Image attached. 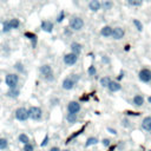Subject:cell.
I'll return each instance as SVG.
<instances>
[{"instance_id": "obj_1", "label": "cell", "mask_w": 151, "mask_h": 151, "mask_svg": "<svg viewBox=\"0 0 151 151\" xmlns=\"http://www.w3.org/2000/svg\"><path fill=\"white\" fill-rule=\"evenodd\" d=\"M39 71H40V74L44 77V79L46 81H53L54 80V73H53V68H52L51 65H48V64L41 65Z\"/></svg>"}, {"instance_id": "obj_2", "label": "cell", "mask_w": 151, "mask_h": 151, "mask_svg": "<svg viewBox=\"0 0 151 151\" xmlns=\"http://www.w3.org/2000/svg\"><path fill=\"white\" fill-rule=\"evenodd\" d=\"M28 118L34 120V122H39L42 118V110L39 106H31L28 110Z\"/></svg>"}, {"instance_id": "obj_3", "label": "cell", "mask_w": 151, "mask_h": 151, "mask_svg": "<svg viewBox=\"0 0 151 151\" xmlns=\"http://www.w3.org/2000/svg\"><path fill=\"white\" fill-rule=\"evenodd\" d=\"M68 26L73 31H80L84 27V20L80 17H72L68 21Z\"/></svg>"}, {"instance_id": "obj_4", "label": "cell", "mask_w": 151, "mask_h": 151, "mask_svg": "<svg viewBox=\"0 0 151 151\" xmlns=\"http://www.w3.org/2000/svg\"><path fill=\"white\" fill-rule=\"evenodd\" d=\"M5 83L8 86V88H15L19 83V76L15 73H8L5 77Z\"/></svg>"}, {"instance_id": "obj_5", "label": "cell", "mask_w": 151, "mask_h": 151, "mask_svg": "<svg viewBox=\"0 0 151 151\" xmlns=\"http://www.w3.org/2000/svg\"><path fill=\"white\" fill-rule=\"evenodd\" d=\"M15 119L19 122H26L28 119V112L25 107H18L15 110Z\"/></svg>"}, {"instance_id": "obj_6", "label": "cell", "mask_w": 151, "mask_h": 151, "mask_svg": "<svg viewBox=\"0 0 151 151\" xmlns=\"http://www.w3.org/2000/svg\"><path fill=\"white\" fill-rule=\"evenodd\" d=\"M138 78L143 83H150L151 81V70H149L146 67L142 68L138 73Z\"/></svg>"}, {"instance_id": "obj_7", "label": "cell", "mask_w": 151, "mask_h": 151, "mask_svg": "<svg viewBox=\"0 0 151 151\" xmlns=\"http://www.w3.org/2000/svg\"><path fill=\"white\" fill-rule=\"evenodd\" d=\"M81 110V105L79 101H76V100H72L67 104V113H74V114H78Z\"/></svg>"}, {"instance_id": "obj_8", "label": "cell", "mask_w": 151, "mask_h": 151, "mask_svg": "<svg viewBox=\"0 0 151 151\" xmlns=\"http://www.w3.org/2000/svg\"><path fill=\"white\" fill-rule=\"evenodd\" d=\"M78 61V55H76L74 53H67L64 55V64L66 66H73Z\"/></svg>"}, {"instance_id": "obj_9", "label": "cell", "mask_w": 151, "mask_h": 151, "mask_svg": "<svg viewBox=\"0 0 151 151\" xmlns=\"http://www.w3.org/2000/svg\"><path fill=\"white\" fill-rule=\"evenodd\" d=\"M77 83L71 78V76L70 77H66L64 80H63V84H61V87L64 88V90H66V91H70V90H72L73 87H74V85H76Z\"/></svg>"}, {"instance_id": "obj_10", "label": "cell", "mask_w": 151, "mask_h": 151, "mask_svg": "<svg viewBox=\"0 0 151 151\" xmlns=\"http://www.w3.org/2000/svg\"><path fill=\"white\" fill-rule=\"evenodd\" d=\"M124 35H125V31H124L122 27H114V28H112V34H111V37H112L114 40H120V39L124 38Z\"/></svg>"}, {"instance_id": "obj_11", "label": "cell", "mask_w": 151, "mask_h": 151, "mask_svg": "<svg viewBox=\"0 0 151 151\" xmlns=\"http://www.w3.org/2000/svg\"><path fill=\"white\" fill-rule=\"evenodd\" d=\"M142 129L146 132H151V116H147L142 120Z\"/></svg>"}, {"instance_id": "obj_12", "label": "cell", "mask_w": 151, "mask_h": 151, "mask_svg": "<svg viewBox=\"0 0 151 151\" xmlns=\"http://www.w3.org/2000/svg\"><path fill=\"white\" fill-rule=\"evenodd\" d=\"M107 88H109V91H110V92H118V91H120V88H122V85L119 84V81H114V80H111V83L109 84Z\"/></svg>"}, {"instance_id": "obj_13", "label": "cell", "mask_w": 151, "mask_h": 151, "mask_svg": "<svg viewBox=\"0 0 151 151\" xmlns=\"http://www.w3.org/2000/svg\"><path fill=\"white\" fill-rule=\"evenodd\" d=\"M41 28H42L45 32L51 33V32L53 31V22L50 21V20H44V21L41 22Z\"/></svg>"}, {"instance_id": "obj_14", "label": "cell", "mask_w": 151, "mask_h": 151, "mask_svg": "<svg viewBox=\"0 0 151 151\" xmlns=\"http://www.w3.org/2000/svg\"><path fill=\"white\" fill-rule=\"evenodd\" d=\"M144 101H145V99H144V97L142 96V94H136L134 97H133V99H132V104L134 105V106H143L144 105Z\"/></svg>"}, {"instance_id": "obj_15", "label": "cell", "mask_w": 151, "mask_h": 151, "mask_svg": "<svg viewBox=\"0 0 151 151\" xmlns=\"http://www.w3.org/2000/svg\"><path fill=\"white\" fill-rule=\"evenodd\" d=\"M100 7H101V4H100L99 0H91V1L88 2V8H90L92 12H97V11H99Z\"/></svg>"}, {"instance_id": "obj_16", "label": "cell", "mask_w": 151, "mask_h": 151, "mask_svg": "<svg viewBox=\"0 0 151 151\" xmlns=\"http://www.w3.org/2000/svg\"><path fill=\"white\" fill-rule=\"evenodd\" d=\"M81 50H83V46H81L79 42L73 41V42L71 44V51H72V53H74L76 55H79L80 52H81Z\"/></svg>"}, {"instance_id": "obj_17", "label": "cell", "mask_w": 151, "mask_h": 151, "mask_svg": "<svg viewBox=\"0 0 151 151\" xmlns=\"http://www.w3.org/2000/svg\"><path fill=\"white\" fill-rule=\"evenodd\" d=\"M6 96L7 97H9V98H18L19 96H20V90L18 88V87H15V88H8V91L6 92Z\"/></svg>"}, {"instance_id": "obj_18", "label": "cell", "mask_w": 151, "mask_h": 151, "mask_svg": "<svg viewBox=\"0 0 151 151\" xmlns=\"http://www.w3.org/2000/svg\"><path fill=\"white\" fill-rule=\"evenodd\" d=\"M99 143V139L97 137H88L85 142V147H90V146H93V145H97Z\"/></svg>"}, {"instance_id": "obj_19", "label": "cell", "mask_w": 151, "mask_h": 151, "mask_svg": "<svg viewBox=\"0 0 151 151\" xmlns=\"http://www.w3.org/2000/svg\"><path fill=\"white\" fill-rule=\"evenodd\" d=\"M100 34H101L103 37H105V38L111 37V34H112V27H111V26H104V27L100 29Z\"/></svg>"}, {"instance_id": "obj_20", "label": "cell", "mask_w": 151, "mask_h": 151, "mask_svg": "<svg viewBox=\"0 0 151 151\" xmlns=\"http://www.w3.org/2000/svg\"><path fill=\"white\" fill-rule=\"evenodd\" d=\"M25 37H27V38L31 40V42H32V46H33V47H35V46H37L38 38H37V35H35L34 33H32V32H26V33H25Z\"/></svg>"}, {"instance_id": "obj_21", "label": "cell", "mask_w": 151, "mask_h": 151, "mask_svg": "<svg viewBox=\"0 0 151 151\" xmlns=\"http://www.w3.org/2000/svg\"><path fill=\"white\" fill-rule=\"evenodd\" d=\"M66 122L70 124H76L78 122V114L74 113H67L66 114Z\"/></svg>"}, {"instance_id": "obj_22", "label": "cell", "mask_w": 151, "mask_h": 151, "mask_svg": "<svg viewBox=\"0 0 151 151\" xmlns=\"http://www.w3.org/2000/svg\"><path fill=\"white\" fill-rule=\"evenodd\" d=\"M18 142H19V143H21L22 145H25V144L29 143L31 140H29V137H28L26 133H20V134L18 136Z\"/></svg>"}, {"instance_id": "obj_23", "label": "cell", "mask_w": 151, "mask_h": 151, "mask_svg": "<svg viewBox=\"0 0 151 151\" xmlns=\"http://www.w3.org/2000/svg\"><path fill=\"white\" fill-rule=\"evenodd\" d=\"M7 22H8L11 29L19 28V26H20V21H19L18 19H11V20H7Z\"/></svg>"}, {"instance_id": "obj_24", "label": "cell", "mask_w": 151, "mask_h": 151, "mask_svg": "<svg viewBox=\"0 0 151 151\" xmlns=\"http://www.w3.org/2000/svg\"><path fill=\"white\" fill-rule=\"evenodd\" d=\"M110 83H111V78H110V77H107V76L101 77V78H100V80H99V84H100V86H101V87H107Z\"/></svg>"}, {"instance_id": "obj_25", "label": "cell", "mask_w": 151, "mask_h": 151, "mask_svg": "<svg viewBox=\"0 0 151 151\" xmlns=\"http://www.w3.org/2000/svg\"><path fill=\"white\" fill-rule=\"evenodd\" d=\"M8 147V140L5 137H0V151L6 150Z\"/></svg>"}, {"instance_id": "obj_26", "label": "cell", "mask_w": 151, "mask_h": 151, "mask_svg": "<svg viewBox=\"0 0 151 151\" xmlns=\"http://www.w3.org/2000/svg\"><path fill=\"white\" fill-rule=\"evenodd\" d=\"M112 6H113V2H112L111 0H105V1L101 4V7H103V9H105V11H109V9H111V8H112Z\"/></svg>"}, {"instance_id": "obj_27", "label": "cell", "mask_w": 151, "mask_h": 151, "mask_svg": "<svg viewBox=\"0 0 151 151\" xmlns=\"http://www.w3.org/2000/svg\"><path fill=\"white\" fill-rule=\"evenodd\" d=\"M83 130H84V127H83L81 130H79V131H77L76 133H73V134H71V136H70V137H68V138L66 139V142H65V144H70V143L72 142V139H74V138H77V137H78V136H79V134L81 133V131H83Z\"/></svg>"}, {"instance_id": "obj_28", "label": "cell", "mask_w": 151, "mask_h": 151, "mask_svg": "<svg viewBox=\"0 0 151 151\" xmlns=\"http://www.w3.org/2000/svg\"><path fill=\"white\" fill-rule=\"evenodd\" d=\"M22 151H34V145L29 142L22 146Z\"/></svg>"}, {"instance_id": "obj_29", "label": "cell", "mask_w": 151, "mask_h": 151, "mask_svg": "<svg viewBox=\"0 0 151 151\" xmlns=\"http://www.w3.org/2000/svg\"><path fill=\"white\" fill-rule=\"evenodd\" d=\"M133 25L136 26V28H137L139 32H142V31H143V24H142L139 20H137V19H133Z\"/></svg>"}, {"instance_id": "obj_30", "label": "cell", "mask_w": 151, "mask_h": 151, "mask_svg": "<svg viewBox=\"0 0 151 151\" xmlns=\"http://www.w3.org/2000/svg\"><path fill=\"white\" fill-rule=\"evenodd\" d=\"M87 73H88V76H96V73H97V68L94 67V65H90V66H88V68H87Z\"/></svg>"}, {"instance_id": "obj_31", "label": "cell", "mask_w": 151, "mask_h": 151, "mask_svg": "<svg viewBox=\"0 0 151 151\" xmlns=\"http://www.w3.org/2000/svg\"><path fill=\"white\" fill-rule=\"evenodd\" d=\"M14 68H15L19 73H24V72H25V68H24V66H22L21 63H17V64L14 65Z\"/></svg>"}, {"instance_id": "obj_32", "label": "cell", "mask_w": 151, "mask_h": 151, "mask_svg": "<svg viewBox=\"0 0 151 151\" xmlns=\"http://www.w3.org/2000/svg\"><path fill=\"white\" fill-rule=\"evenodd\" d=\"M101 144H103V146H105V147H110V146H111V139H110V138H103V139H101Z\"/></svg>"}, {"instance_id": "obj_33", "label": "cell", "mask_w": 151, "mask_h": 151, "mask_svg": "<svg viewBox=\"0 0 151 151\" xmlns=\"http://www.w3.org/2000/svg\"><path fill=\"white\" fill-rule=\"evenodd\" d=\"M127 2L131 6H140L143 4V0H127Z\"/></svg>"}, {"instance_id": "obj_34", "label": "cell", "mask_w": 151, "mask_h": 151, "mask_svg": "<svg viewBox=\"0 0 151 151\" xmlns=\"http://www.w3.org/2000/svg\"><path fill=\"white\" fill-rule=\"evenodd\" d=\"M48 140H50V137H48V134H46L45 137H44V139H42V142L40 143V146L41 147H45L47 144H48Z\"/></svg>"}, {"instance_id": "obj_35", "label": "cell", "mask_w": 151, "mask_h": 151, "mask_svg": "<svg viewBox=\"0 0 151 151\" xmlns=\"http://www.w3.org/2000/svg\"><path fill=\"white\" fill-rule=\"evenodd\" d=\"M64 18H65V12L64 11H60L59 15L57 17V22H61L64 20Z\"/></svg>"}, {"instance_id": "obj_36", "label": "cell", "mask_w": 151, "mask_h": 151, "mask_svg": "<svg viewBox=\"0 0 151 151\" xmlns=\"http://www.w3.org/2000/svg\"><path fill=\"white\" fill-rule=\"evenodd\" d=\"M122 125H123L124 127H130V126H131V122H130L127 118H124V119L122 120Z\"/></svg>"}, {"instance_id": "obj_37", "label": "cell", "mask_w": 151, "mask_h": 151, "mask_svg": "<svg viewBox=\"0 0 151 151\" xmlns=\"http://www.w3.org/2000/svg\"><path fill=\"white\" fill-rule=\"evenodd\" d=\"M106 130H107V131H109L111 134H114V136L117 134V130H116V129H112V127H107Z\"/></svg>"}, {"instance_id": "obj_38", "label": "cell", "mask_w": 151, "mask_h": 151, "mask_svg": "<svg viewBox=\"0 0 151 151\" xmlns=\"http://www.w3.org/2000/svg\"><path fill=\"white\" fill-rule=\"evenodd\" d=\"M48 151H61V149H60L59 146H52Z\"/></svg>"}, {"instance_id": "obj_39", "label": "cell", "mask_w": 151, "mask_h": 151, "mask_svg": "<svg viewBox=\"0 0 151 151\" xmlns=\"http://www.w3.org/2000/svg\"><path fill=\"white\" fill-rule=\"evenodd\" d=\"M80 100H81V101H86V100H88V96H83V97L80 98Z\"/></svg>"}, {"instance_id": "obj_40", "label": "cell", "mask_w": 151, "mask_h": 151, "mask_svg": "<svg viewBox=\"0 0 151 151\" xmlns=\"http://www.w3.org/2000/svg\"><path fill=\"white\" fill-rule=\"evenodd\" d=\"M101 60H103V63H106V64H109V61H110L106 57H103V59H101Z\"/></svg>"}, {"instance_id": "obj_41", "label": "cell", "mask_w": 151, "mask_h": 151, "mask_svg": "<svg viewBox=\"0 0 151 151\" xmlns=\"http://www.w3.org/2000/svg\"><path fill=\"white\" fill-rule=\"evenodd\" d=\"M123 77H124V73H123V72H120V74H119V77H118V80H120V79H122Z\"/></svg>"}, {"instance_id": "obj_42", "label": "cell", "mask_w": 151, "mask_h": 151, "mask_svg": "<svg viewBox=\"0 0 151 151\" xmlns=\"http://www.w3.org/2000/svg\"><path fill=\"white\" fill-rule=\"evenodd\" d=\"M64 33H65V34H67V35H70V34H71V32H70L68 29H65V31H64Z\"/></svg>"}, {"instance_id": "obj_43", "label": "cell", "mask_w": 151, "mask_h": 151, "mask_svg": "<svg viewBox=\"0 0 151 151\" xmlns=\"http://www.w3.org/2000/svg\"><path fill=\"white\" fill-rule=\"evenodd\" d=\"M147 103H149V104H151V96H149V97H147Z\"/></svg>"}, {"instance_id": "obj_44", "label": "cell", "mask_w": 151, "mask_h": 151, "mask_svg": "<svg viewBox=\"0 0 151 151\" xmlns=\"http://www.w3.org/2000/svg\"><path fill=\"white\" fill-rule=\"evenodd\" d=\"M61 151H71V150H68V149H65V150H61Z\"/></svg>"}, {"instance_id": "obj_45", "label": "cell", "mask_w": 151, "mask_h": 151, "mask_svg": "<svg viewBox=\"0 0 151 151\" xmlns=\"http://www.w3.org/2000/svg\"><path fill=\"white\" fill-rule=\"evenodd\" d=\"M150 151H151V150H150Z\"/></svg>"}]
</instances>
